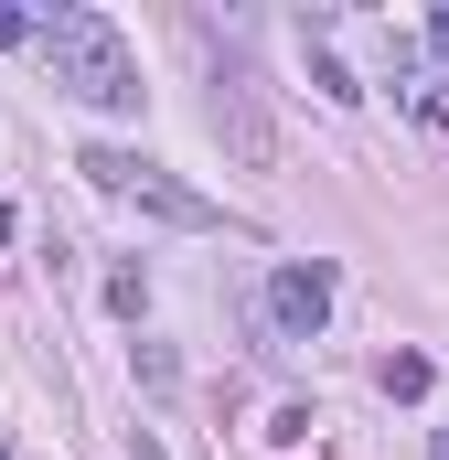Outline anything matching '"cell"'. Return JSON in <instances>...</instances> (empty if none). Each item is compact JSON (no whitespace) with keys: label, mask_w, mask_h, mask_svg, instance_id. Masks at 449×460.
<instances>
[{"label":"cell","mask_w":449,"mask_h":460,"mask_svg":"<svg viewBox=\"0 0 449 460\" xmlns=\"http://www.w3.org/2000/svg\"><path fill=\"white\" fill-rule=\"evenodd\" d=\"M268 322H278L289 343H311V332L332 322V268H321V257H289V268H268Z\"/></svg>","instance_id":"cell-4"},{"label":"cell","mask_w":449,"mask_h":460,"mask_svg":"<svg viewBox=\"0 0 449 460\" xmlns=\"http://www.w3.org/2000/svg\"><path fill=\"white\" fill-rule=\"evenodd\" d=\"M428 375H439L428 353H385V396H428Z\"/></svg>","instance_id":"cell-6"},{"label":"cell","mask_w":449,"mask_h":460,"mask_svg":"<svg viewBox=\"0 0 449 460\" xmlns=\"http://www.w3.org/2000/svg\"><path fill=\"white\" fill-rule=\"evenodd\" d=\"M428 54H439V65H449V11H428Z\"/></svg>","instance_id":"cell-9"},{"label":"cell","mask_w":449,"mask_h":460,"mask_svg":"<svg viewBox=\"0 0 449 460\" xmlns=\"http://www.w3.org/2000/svg\"><path fill=\"white\" fill-rule=\"evenodd\" d=\"M128 460H161V450H150V439H139V450H128Z\"/></svg>","instance_id":"cell-12"},{"label":"cell","mask_w":449,"mask_h":460,"mask_svg":"<svg viewBox=\"0 0 449 460\" xmlns=\"http://www.w3.org/2000/svg\"><path fill=\"white\" fill-rule=\"evenodd\" d=\"M0 43H43V22H32V11H11V0H0Z\"/></svg>","instance_id":"cell-8"},{"label":"cell","mask_w":449,"mask_h":460,"mask_svg":"<svg viewBox=\"0 0 449 460\" xmlns=\"http://www.w3.org/2000/svg\"><path fill=\"white\" fill-rule=\"evenodd\" d=\"M75 172H86L97 193H118V204H139V215H161V226H193V235L215 226V204H204L193 182H172L161 161H139V150H108V139H97V150H86Z\"/></svg>","instance_id":"cell-2"},{"label":"cell","mask_w":449,"mask_h":460,"mask_svg":"<svg viewBox=\"0 0 449 460\" xmlns=\"http://www.w3.org/2000/svg\"><path fill=\"white\" fill-rule=\"evenodd\" d=\"M43 65L86 108H139V54L118 43L108 11H43Z\"/></svg>","instance_id":"cell-1"},{"label":"cell","mask_w":449,"mask_h":460,"mask_svg":"<svg viewBox=\"0 0 449 460\" xmlns=\"http://www.w3.org/2000/svg\"><path fill=\"white\" fill-rule=\"evenodd\" d=\"M215 139L235 150V172H268V161H278V128H268V108H257V75H246V65L215 75Z\"/></svg>","instance_id":"cell-3"},{"label":"cell","mask_w":449,"mask_h":460,"mask_svg":"<svg viewBox=\"0 0 449 460\" xmlns=\"http://www.w3.org/2000/svg\"><path fill=\"white\" fill-rule=\"evenodd\" d=\"M428 460H449V429H439V439H428Z\"/></svg>","instance_id":"cell-10"},{"label":"cell","mask_w":449,"mask_h":460,"mask_svg":"<svg viewBox=\"0 0 449 460\" xmlns=\"http://www.w3.org/2000/svg\"><path fill=\"white\" fill-rule=\"evenodd\" d=\"M0 246H11V204H0Z\"/></svg>","instance_id":"cell-11"},{"label":"cell","mask_w":449,"mask_h":460,"mask_svg":"<svg viewBox=\"0 0 449 460\" xmlns=\"http://www.w3.org/2000/svg\"><path fill=\"white\" fill-rule=\"evenodd\" d=\"M311 86H321V97H332V108H353V97H364V86H353V75H342L332 54H311Z\"/></svg>","instance_id":"cell-7"},{"label":"cell","mask_w":449,"mask_h":460,"mask_svg":"<svg viewBox=\"0 0 449 460\" xmlns=\"http://www.w3.org/2000/svg\"><path fill=\"white\" fill-rule=\"evenodd\" d=\"M407 108H418V128H449V75H407Z\"/></svg>","instance_id":"cell-5"}]
</instances>
